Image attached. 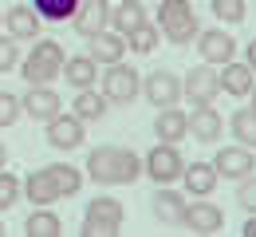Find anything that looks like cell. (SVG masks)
I'll list each match as a JSON object with an SVG mask.
<instances>
[{
    "instance_id": "cell-1",
    "label": "cell",
    "mask_w": 256,
    "mask_h": 237,
    "mask_svg": "<svg viewBox=\"0 0 256 237\" xmlns=\"http://www.w3.org/2000/svg\"><path fill=\"white\" fill-rule=\"evenodd\" d=\"M142 174V158L122 146H95L87 154V178L98 186H130Z\"/></svg>"
},
{
    "instance_id": "cell-2",
    "label": "cell",
    "mask_w": 256,
    "mask_h": 237,
    "mask_svg": "<svg viewBox=\"0 0 256 237\" xmlns=\"http://www.w3.org/2000/svg\"><path fill=\"white\" fill-rule=\"evenodd\" d=\"M64 44L56 40H32V52L20 60V75L28 87H40V83H56L60 71H64Z\"/></svg>"
},
{
    "instance_id": "cell-3",
    "label": "cell",
    "mask_w": 256,
    "mask_h": 237,
    "mask_svg": "<svg viewBox=\"0 0 256 237\" xmlns=\"http://www.w3.org/2000/svg\"><path fill=\"white\" fill-rule=\"evenodd\" d=\"M158 32L170 40V44H190V40H197V16H193L190 0H162L158 4Z\"/></svg>"
},
{
    "instance_id": "cell-4",
    "label": "cell",
    "mask_w": 256,
    "mask_h": 237,
    "mask_svg": "<svg viewBox=\"0 0 256 237\" xmlns=\"http://www.w3.org/2000/svg\"><path fill=\"white\" fill-rule=\"evenodd\" d=\"M122 221H126V209L118 198H95V202H87L83 209V237H114L122 233Z\"/></svg>"
},
{
    "instance_id": "cell-5",
    "label": "cell",
    "mask_w": 256,
    "mask_h": 237,
    "mask_svg": "<svg viewBox=\"0 0 256 237\" xmlns=\"http://www.w3.org/2000/svg\"><path fill=\"white\" fill-rule=\"evenodd\" d=\"M102 95H106V103H118V107H130V103L142 95V75L130 68V64H106V71H102Z\"/></svg>"
},
{
    "instance_id": "cell-6",
    "label": "cell",
    "mask_w": 256,
    "mask_h": 237,
    "mask_svg": "<svg viewBox=\"0 0 256 237\" xmlns=\"http://www.w3.org/2000/svg\"><path fill=\"white\" fill-rule=\"evenodd\" d=\"M182 150H178V142H158L150 154H146V162L142 170L150 174V182H158V186H170V182H178L182 178Z\"/></svg>"
},
{
    "instance_id": "cell-7",
    "label": "cell",
    "mask_w": 256,
    "mask_h": 237,
    "mask_svg": "<svg viewBox=\"0 0 256 237\" xmlns=\"http://www.w3.org/2000/svg\"><path fill=\"white\" fill-rule=\"evenodd\" d=\"M217 95H221V79H217V68H213V64H197V68H190V75L182 79V99H190V107L213 103Z\"/></svg>"
},
{
    "instance_id": "cell-8",
    "label": "cell",
    "mask_w": 256,
    "mask_h": 237,
    "mask_svg": "<svg viewBox=\"0 0 256 237\" xmlns=\"http://www.w3.org/2000/svg\"><path fill=\"white\" fill-rule=\"evenodd\" d=\"M83 135H87V123L79 115H52L48 119V146L52 150H75L83 146Z\"/></svg>"
},
{
    "instance_id": "cell-9",
    "label": "cell",
    "mask_w": 256,
    "mask_h": 237,
    "mask_svg": "<svg viewBox=\"0 0 256 237\" xmlns=\"http://www.w3.org/2000/svg\"><path fill=\"white\" fill-rule=\"evenodd\" d=\"M213 170H217V178L240 182L244 174H256V150H248V146H221L217 158H213Z\"/></svg>"
},
{
    "instance_id": "cell-10",
    "label": "cell",
    "mask_w": 256,
    "mask_h": 237,
    "mask_svg": "<svg viewBox=\"0 0 256 237\" xmlns=\"http://www.w3.org/2000/svg\"><path fill=\"white\" fill-rule=\"evenodd\" d=\"M20 194H28V202H32V205H52V202L64 198L60 178H56V170H52V166H40V170H32L28 178H20Z\"/></svg>"
},
{
    "instance_id": "cell-11",
    "label": "cell",
    "mask_w": 256,
    "mask_h": 237,
    "mask_svg": "<svg viewBox=\"0 0 256 237\" xmlns=\"http://www.w3.org/2000/svg\"><path fill=\"white\" fill-rule=\"evenodd\" d=\"M142 95L154 103V107H178L182 103V79L174 75V71H150L146 79H142Z\"/></svg>"
},
{
    "instance_id": "cell-12",
    "label": "cell",
    "mask_w": 256,
    "mask_h": 237,
    "mask_svg": "<svg viewBox=\"0 0 256 237\" xmlns=\"http://www.w3.org/2000/svg\"><path fill=\"white\" fill-rule=\"evenodd\" d=\"M197 56L205 60V64H213V68H221L228 64L232 56H236V40L221 28H209V32H197Z\"/></svg>"
},
{
    "instance_id": "cell-13",
    "label": "cell",
    "mask_w": 256,
    "mask_h": 237,
    "mask_svg": "<svg viewBox=\"0 0 256 237\" xmlns=\"http://www.w3.org/2000/svg\"><path fill=\"white\" fill-rule=\"evenodd\" d=\"M60 91L52 87V83H40V87H28V95L20 99V111L28 115V119H40V123H48L52 115H60Z\"/></svg>"
},
{
    "instance_id": "cell-14",
    "label": "cell",
    "mask_w": 256,
    "mask_h": 237,
    "mask_svg": "<svg viewBox=\"0 0 256 237\" xmlns=\"http://www.w3.org/2000/svg\"><path fill=\"white\" fill-rule=\"evenodd\" d=\"M106 20H110V0H79V8H75V16H71L75 32L83 36V40L102 32Z\"/></svg>"
},
{
    "instance_id": "cell-15",
    "label": "cell",
    "mask_w": 256,
    "mask_h": 237,
    "mask_svg": "<svg viewBox=\"0 0 256 237\" xmlns=\"http://www.w3.org/2000/svg\"><path fill=\"white\" fill-rule=\"evenodd\" d=\"M4 28H8L12 40H40L44 20H40V12H36L32 4H12L4 12Z\"/></svg>"
},
{
    "instance_id": "cell-16",
    "label": "cell",
    "mask_w": 256,
    "mask_h": 237,
    "mask_svg": "<svg viewBox=\"0 0 256 237\" xmlns=\"http://www.w3.org/2000/svg\"><path fill=\"white\" fill-rule=\"evenodd\" d=\"M186 229H193V233H217V229H224L221 205H213L209 198L190 202V205H186Z\"/></svg>"
},
{
    "instance_id": "cell-17",
    "label": "cell",
    "mask_w": 256,
    "mask_h": 237,
    "mask_svg": "<svg viewBox=\"0 0 256 237\" xmlns=\"http://www.w3.org/2000/svg\"><path fill=\"white\" fill-rule=\"evenodd\" d=\"M87 44H91V60L95 64H118L122 56H126V36H118L114 28H102V32H95V36H87Z\"/></svg>"
},
{
    "instance_id": "cell-18",
    "label": "cell",
    "mask_w": 256,
    "mask_h": 237,
    "mask_svg": "<svg viewBox=\"0 0 256 237\" xmlns=\"http://www.w3.org/2000/svg\"><path fill=\"white\" fill-rule=\"evenodd\" d=\"M186 194H178V190H170V186H162L158 194H154V217H158L162 225H174V229H186Z\"/></svg>"
},
{
    "instance_id": "cell-19",
    "label": "cell",
    "mask_w": 256,
    "mask_h": 237,
    "mask_svg": "<svg viewBox=\"0 0 256 237\" xmlns=\"http://www.w3.org/2000/svg\"><path fill=\"white\" fill-rule=\"evenodd\" d=\"M154 135H158V142H182V138L190 135V115L178 111V107H158Z\"/></svg>"
},
{
    "instance_id": "cell-20",
    "label": "cell",
    "mask_w": 256,
    "mask_h": 237,
    "mask_svg": "<svg viewBox=\"0 0 256 237\" xmlns=\"http://www.w3.org/2000/svg\"><path fill=\"white\" fill-rule=\"evenodd\" d=\"M190 135L197 142H217L221 138V111H213V103H201L190 111Z\"/></svg>"
},
{
    "instance_id": "cell-21",
    "label": "cell",
    "mask_w": 256,
    "mask_h": 237,
    "mask_svg": "<svg viewBox=\"0 0 256 237\" xmlns=\"http://www.w3.org/2000/svg\"><path fill=\"white\" fill-rule=\"evenodd\" d=\"M182 178H186V190H190V198H209L213 190H217V170L213 162H190V166H182Z\"/></svg>"
},
{
    "instance_id": "cell-22",
    "label": "cell",
    "mask_w": 256,
    "mask_h": 237,
    "mask_svg": "<svg viewBox=\"0 0 256 237\" xmlns=\"http://www.w3.org/2000/svg\"><path fill=\"white\" fill-rule=\"evenodd\" d=\"M142 20H150L142 0H118V4L110 8V20H106V28H114L118 36H126V32H134Z\"/></svg>"
},
{
    "instance_id": "cell-23",
    "label": "cell",
    "mask_w": 256,
    "mask_h": 237,
    "mask_svg": "<svg viewBox=\"0 0 256 237\" xmlns=\"http://www.w3.org/2000/svg\"><path fill=\"white\" fill-rule=\"evenodd\" d=\"M217 79H221V91L236 95V99H244V95L252 91V68H248V64H236V60H228V64H221Z\"/></svg>"
},
{
    "instance_id": "cell-24",
    "label": "cell",
    "mask_w": 256,
    "mask_h": 237,
    "mask_svg": "<svg viewBox=\"0 0 256 237\" xmlns=\"http://www.w3.org/2000/svg\"><path fill=\"white\" fill-rule=\"evenodd\" d=\"M64 75L67 83L75 87V91H83V87H95V79H98V64L91 60V56H67L64 60Z\"/></svg>"
},
{
    "instance_id": "cell-25",
    "label": "cell",
    "mask_w": 256,
    "mask_h": 237,
    "mask_svg": "<svg viewBox=\"0 0 256 237\" xmlns=\"http://www.w3.org/2000/svg\"><path fill=\"white\" fill-rule=\"evenodd\" d=\"M106 95L95 91V87H83L79 95H75V107H71V115H79L83 123H98V119H106Z\"/></svg>"
},
{
    "instance_id": "cell-26",
    "label": "cell",
    "mask_w": 256,
    "mask_h": 237,
    "mask_svg": "<svg viewBox=\"0 0 256 237\" xmlns=\"http://www.w3.org/2000/svg\"><path fill=\"white\" fill-rule=\"evenodd\" d=\"M24 233L28 237H60L64 233V221H60V213H52L48 205H40L36 213L24 217Z\"/></svg>"
},
{
    "instance_id": "cell-27",
    "label": "cell",
    "mask_w": 256,
    "mask_h": 237,
    "mask_svg": "<svg viewBox=\"0 0 256 237\" xmlns=\"http://www.w3.org/2000/svg\"><path fill=\"white\" fill-rule=\"evenodd\" d=\"M228 127H232V135H236V142H240V146L256 150V115H252V107L232 111V115H228Z\"/></svg>"
},
{
    "instance_id": "cell-28",
    "label": "cell",
    "mask_w": 256,
    "mask_h": 237,
    "mask_svg": "<svg viewBox=\"0 0 256 237\" xmlns=\"http://www.w3.org/2000/svg\"><path fill=\"white\" fill-rule=\"evenodd\" d=\"M158 24H150V20H142L134 32H126V48L134 52V56H150L154 48H158Z\"/></svg>"
},
{
    "instance_id": "cell-29",
    "label": "cell",
    "mask_w": 256,
    "mask_h": 237,
    "mask_svg": "<svg viewBox=\"0 0 256 237\" xmlns=\"http://www.w3.org/2000/svg\"><path fill=\"white\" fill-rule=\"evenodd\" d=\"M32 8L40 12V20H48V24H64V20L75 16L79 0H32Z\"/></svg>"
},
{
    "instance_id": "cell-30",
    "label": "cell",
    "mask_w": 256,
    "mask_h": 237,
    "mask_svg": "<svg viewBox=\"0 0 256 237\" xmlns=\"http://www.w3.org/2000/svg\"><path fill=\"white\" fill-rule=\"evenodd\" d=\"M209 8H213V16H217L221 24H240L244 12H248L244 0H209Z\"/></svg>"
},
{
    "instance_id": "cell-31",
    "label": "cell",
    "mask_w": 256,
    "mask_h": 237,
    "mask_svg": "<svg viewBox=\"0 0 256 237\" xmlns=\"http://www.w3.org/2000/svg\"><path fill=\"white\" fill-rule=\"evenodd\" d=\"M52 170H56V178H60L64 198H75V194H79V186H83V170H75L71 162H52Z\"/></svg>"
},
{
    "instance_id": "cell-32",
    "label": "cell",
    "mask_w": 256,
    "mask_h": 237,
    "mask_svg": "<svg viewBox=\"0 0 256 237\" xmlns=\"http://www.w3.org/2000/svg\"><path fill=\"white\" fill-rule=\"evenodd\" d=\"M16 202H20V178L4 166V170H0V213H4V209H12Z\"/></svg>"
},
{
    "instance_id": "cell-33",
    "label": "cell",
    "mask_w": 256,
    "mask_h": 237,
    "mask_svg": "<svg viewBox=\"0 0 256 237\" xmlns=\"http://www.w3.org/2000/svg\"><path fill=\"white\" fill-rule=\"evenodd\" d=\"M16 68H20V48L12 36H0V75H8Z\"/></svg>"
},
{
    "instance_id": "cell-34",
    "label": "cell",
    "mask_w": 256,
    "mask_h": 237,
    "mask_svg": "<svg viewBox=\"0 0 256 237\" xmlns=\"http://www.w3.org/2000/svg\"><path fill=\"white\" fill-rule=\"evenodd\" d=\"M20 99L12 95V91H0V127H12V123H20Z\"/></svg>"
},
{
    "instance_id": "cell-35",
    "label": "cell",
    "mask_w": 256,
    "mask_h": 237,
    "mask_svg": "<svg viewBox=\"0 0 256 237\" xmlns=\"http://www.w3.org/2000/svg\"><path fill=\"white\" fill-rule=\"evenodd\" d=\"M236 202L244 205L248 213H256V178H252V174L240 178V186H236Z\"/></svg>"
},
{
    "instance_id": "cell-36",
    "label": "cell",
    "mask_w": 256,
    "mask_h": 237,
    "mask_svg": "<svg viewBox=\"0 0 256 237\" xmlns=\"http://www.w3.org/2000/svg\"><path fill=\"white\" fill-rule=\"evenodd\" d=\"M240 233H244V237H256V213H248V221L240 225Z\"/></svg>"
},
{
    "instance_id": "cell-37",
    "label": "cell",
    "mask_w": 256,
    "mask_h": 237,
    "mask_svg": "<svg viewBox=\"0 0 256 237\" xmlns=\"http://www.w3.org/2000/svg\"><path fill=\"white\" fill-rule=\"evenodd\" d=\"M244 64L256 71V40H248V60H244Z\"/></svg>"
},
{
    "instance_id": "cell-38",
    "label": "cell",
    "mask_w": 256,
    "mask_h": 237,
    "mask_svg": "<svg viewBox=\"0 0 256 237\" xmlns=\"http://www.w3.org/2000/svg\"><path fill=\"white\" fill-rule=\"evenodd\" d=\"M8 166V146H4V142H0V170Z\"/></svg>"
},
{
    "instance_id": "cell-39",
    "label": "cell",
    "mask_w": 256,
    "mask_h": 237,
    "mask_svg": "<svg viewBox=\"0 0 256 237\" xmlns=\"http://www.w3.org/2000/svg\"><path fill=\"white\" fill-rule=\"evenodd\" d=\"M252 115H256V83H252Z\"/></svg>"
},
{
    "instance_id": "cell-40",
    "label": "cell",
    "mask_w": 256,
    "mask_h": 237,
    "mask_svg": "<svg viewBox=\"0 0 256 237\" xmlns=\"http://www.w3.org/2000/svg\"><path fill=\"white\" fill-rule=\"evenodd\" d=\"M0 237H4V221H0Z\"/></svg>"
},
{
    "instance_id": "cell-41",
    "label": "cell",
    "mask_w": 256,
    "mask_h": 237,
    "mask_svg": "<svg viewBox=\"0 0 256 237\" xmlns=\"http://www.w3.org/2000/svg\"><path fill=\"white\" fill-rule=\"evenodd\" d=\"M0 24H4V16H0Z\"/></svg>"
}]
</instances>
